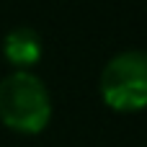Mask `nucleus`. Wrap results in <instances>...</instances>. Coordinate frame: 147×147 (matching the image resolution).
I'll return each mask as SVG.
<instances>
[{
	"instance_id": "1",
	"label": "nucleus",
	"mask_w": 147,
	"mask_h": 147,
	"mask_svg": "<svg viewBox=\"0 0 147 147\" xmlns=\"http://www.w3.org/2000/svg\"><path fill=\"white\" fill-rule=\"evenodd\" d=\"M52 101L44 83L26 72H10L0 80V119L18 132H39L47 127Z\"/></svg>"
},
{
	"instance_id": "2",
	"label": "nucleus",
	"mask_w": 147,
	"mask_h": 147,
	"mask_svg": "<svg viewBox=\"0 0 147 147\" xmlns=\"http://www.w3.org/2000/svg\"><path fill=\"white\" fill-rule=\"evenodd\" d=\"M101 93L111 109L134 111L147 106V52L129 49L109 59L101 72Z\"/></svg>"
},
{
	"instance_id": "3",
	"label": "nucleus",
	"mask_w": 147,
	"mask_h": 147,
	"mask_svg": "<svg viewBox=\"0 0 147 147\" xmlns=\"http://www.w3.org/2000/svg\"><path fill=\"white\" fill-rule=\"evenodd\" d=\"M3 52L13 65H34L41 57V39L34 28L28 26H18L13 31L5 34L3 39Z\"/></svg>"
}]
</instances>
